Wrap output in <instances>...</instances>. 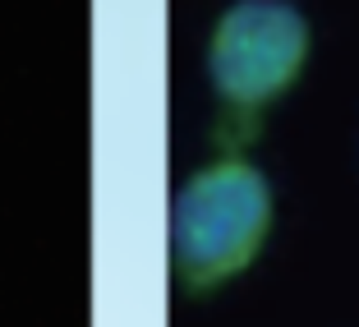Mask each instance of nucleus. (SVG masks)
<instances>
[{
	"label": "nucleus",
	"mask_w": 359,
	"mask_h": 327,
	"mask_svg": "<svg viewBox=\"0 0 359 327\" xmlns=\"http://www.w3.org/2000/svg\"><path fill=\"white\" fill-rule=\"evenodd\" d=\"M272 231V185L244 157L198 166L170 208V258L189 295L217 291L258 258Z\"/></svg>",
	"instance_id": "obj_1"
},
{
	"label": "nucleus",
	"mask_w": 359,
	"mask_h": 327,
	"mask_svg": "<svg viewBox=\"0 0 359 327\" xmlns=\"http://www.w3.org/2000/svg\"><path fill=\"white\" fill-rule=\"evenodd\" d=\"M309 60V19L290 0H235L208 42V79L240 116L281 97Z\"/></svg>",
	"instance_id": "obj_2"
}]
</instances>
